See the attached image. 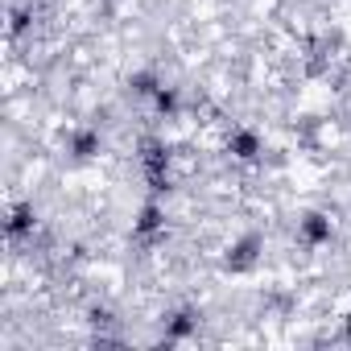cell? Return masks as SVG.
Here are the masks:
<instances>
[]
</instances>
